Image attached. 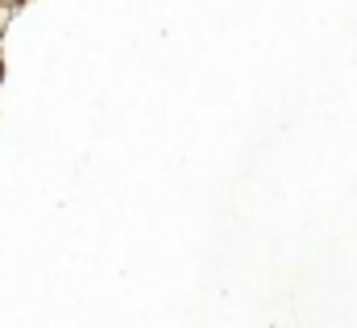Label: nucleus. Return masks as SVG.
<instances>
[{
    "label": "nucleus",
    "mask_w": 357,
    "mask_h": 328,
    "mask_svg": "<svg viewBox=\"0 0 357 328\" xmlns=\"http://www.w3.org/2000/svg\"><path fill=\"white\" fill-rule=\"evenodd\" d=\"M0 4H4V8H17V4H21V0H0Z\"/></svg>",
    "instance_id": "nucleus-1"
}]
</instances>
